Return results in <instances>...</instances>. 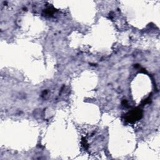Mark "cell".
Segmentation results:
<instances>
[{"label":"cell","mask_w":160,"mask_h":160,"mask_svg":"<svg viewBox=\"0 0 160 160\" xmlns=\"http://www.w3.org/2000/svg\"><path fill=\"white\" fill-rule=\"evenodd\" d=\"M142 116V112L139 109H133L131 112H129L126 116V120L128 122H132L141 118Z\"/></svg>","instance_id":"6da1fadb"}]
</instances>
